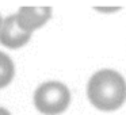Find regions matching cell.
Instances as JSON below:
<instances>
[{
    "label": "cell",
    "instance_id": "obj_4",
    "mask_svg": "<svg viewBox=\"0 0 126 115\" xmlns=\"http://www.w3.org/2000/svg\"><path fill=\"white\" fill-rule=\"evenodd\" d=\"M15 15L20 27L33 34L34 30L42 27L50 19L52 10L49 7H22Z\"/></svg>",
    "mask_w": 126,
    "mask_h": 115
},
{
    "label": "cell",
    "instance_id": "obj_6",
    "mask_svg": "<svg viewBox=\"0 0 126 115\" xmlns=\"http://www.w3.org/2000/svg\"><path fill=\"white\" fill-rule=\"evenodd\" d=\"M0 115H11V114H10L6 108H1V107H0Z\"/></svg>",
    "mask_w": 126,
    "mask_h": 115
},
{
    "label": "cell",
    "instance_id": "obj_2",
    "mask_svg": "<svg viewBox=\"0 0 126 115\" xmlns=\"http://www.w3.org/2000/svg\"><path fill=\"white\" fill-rule=\"evenodd\" d=\"M71 103V92L58 81H47L41 84L34 93V104L44 115H58L68 108Z\"/></svg>",
    "mask_w": 126,
    "mask_h": 115
},
{
    "label": "cell",
    "instance_id": "obj_7",
    "mask_svg": "<svg viewBox=\"0 0 126 115\" xmlns=\"http://www.w3.org/2000/svg\"><path fill=\"white\" fill-rule=\"evenodd\" d=\"M3 23H4V19L1 18V15H0V29H1V26H3Z\"/></svg>",
    "mask_w": 126,
    "mask_h": 115
},
{
    "label": "cell",
    "instance_id": "obj_5",
    "mask_svg": "<svg viewBox=\"0 0 126 115\" xmlns=\"http://www.w3.org/2000/svg\"><path fill=\"white\" fill-rule=\"evenodd\" d=\"M15 74V66L12 60L6 54L0 52V88H4L12 81Z\"/></svg>",
    "mask_w": 126,
    "mask_h": 115
},
{
    "label": "cell",
    "instance_id": "obj_1",
    "mask_svg": "<svg viewBox=\"0 0 126 115\" xmlns=\"http://www.w3.org/2000/svg\"><path fill=\"white\" fill-rule=\"evenodd\" d=\"M87 95L98 110L114 111L126 100V81L118 72L103 69L90 79Z\"/></svg>",
    "mask_w": 126,
    "mask_h": 115
},
{
    "label": "cell",
    "instance_id": "obj_3",
    "mask_svg": "<svg viewBox=\"0 0 126 115\" xmlns=\"http://www.w3.org/2000/svg\"><path fill=\"white\" fill-rule=\"evenodd\" d=\"M31 33H27L19 26L16 19V15H11L7 19H4V23L0 29V43L8 49H18L22 47L30 41Z\"/></svg>",
    "mask_w": 126,
    "mask_h": 115
}]
</instances>
